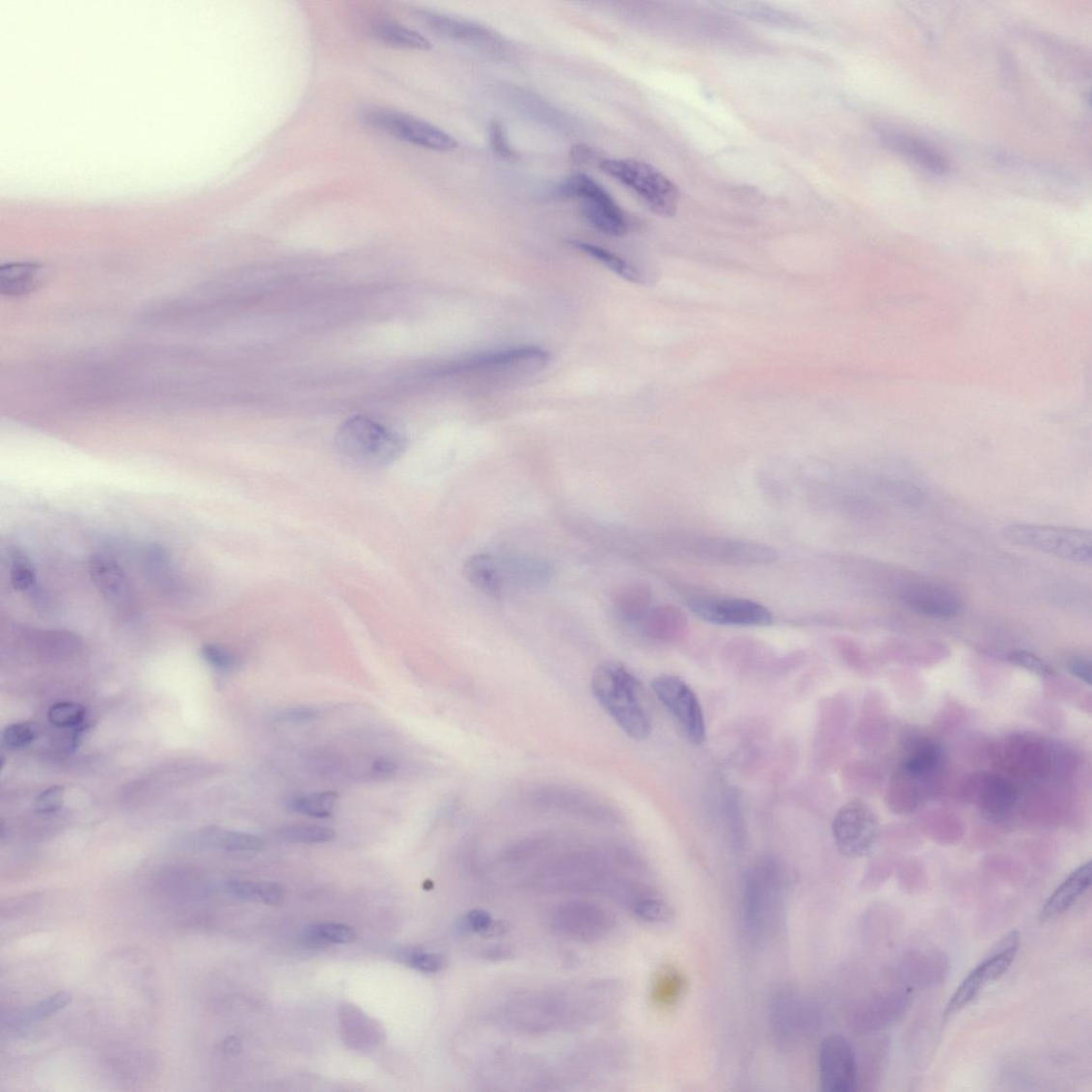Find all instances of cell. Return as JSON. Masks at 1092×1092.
I'll return each mask as SVG.
<instances>
[{
	"instance_id": "obj_1",
	"label": "cell",
	"mask_w": 1092,
	"mask_h": 1092,
	"mask_svg": "<svg viewBox=\"0 0 1092 1092\" xmlns=\"http://www.w3.org/2000/svg\"><path fill=\"white\" fill-rule=\"evenodd\" d=\"M591 689L595 699L626 735L637 741L650 736L652 725L641 699V684L624 665L605 662L598 666Z\"/></svg>"
},
{
	"instance_id": "obj_2",
	"label": "cell",
	"mask_w": 1092,
	"mask_h": 1092,
	"mask_svg": "<svg viewBox=\"0 0 1092 1092\" xmlns=\"http://www.w3.org/2000/svg\"><path fill=\"white\" fill-rule=\"evenodd\" d=\"M341 456L355 467L379 470L389 467L406 449V438L396 428L369 417L343 422L336 437Z\"/></svg>"
},
{
	"instance_id": "obj_3",
	"label": "cell",
	"mask_w": 1092,
	"mask_h": 1092,
	"mask_svg": "<svg viewBox=\"0 0 1092 1092\" xmlns=\"http://www.w3.org/2000/svg\"><path fill=\"white\" fill-rule=\"evenodd\" d=\"M600 168L634 191L656 215L672 217L675 214L679 190L660 170L637 159H604Z\"/></svg>"
},
{
	"instance_id": "obj_4",
	"label": "cell",
	"mask_w": 1092,
	"mask_h": 1092,
	"mask_svg": "<svg viewBox=\"0 0 1092 1092\" xmlns=\"http://www.w3.org/2000/svg\"><path fill=\"white\" fill-rule=\"evenodd\" d=\"M1003 535L1010 543L1068 561L1090 563L1092 560L1090 531L1049 525L1010 524L1005 526Z\"/></svg>"
},
{
	"instance_id": "obj_5",
	"label": "cell",
	"mask_w": 1092,
	"mask_h": 1092,
	"mask_svg": "<svg viewBox=\"0 0 1092 1092\" xmlns=\"http://www.w3.org/2000/svg\"><path fill=\"white\" fill-rule=\"evenodd\" d=\"M556 195L582 201L581 211L588 224L604 235L622 237L630 231V220L621 207L589 176L576 174L564 178L555 188Z\"/></svg>"
},
{
	"instance_id": "obj_6",
	"label": "cell",
	"mask_w": 1092,
	"mask_h": 1092,
	"mask_svg": "<svg viewBox=\"0 0 1092 1092\" xmlns=\"http://www.w3.org/2000/svg\"><path fill=\"white\" fill-rule=\"evenodd\" d=\"M1020 944L1021 936L1017 930H1013L999 940L983 962L970 970L950 996L943 1013L944 1023H948L950 1019L962 1013L978 998L986 987L1008 972L1016 960Z\"/></svg>"
},
{
	"instance_id": "obj_7",
	"label": "cell",
	"mask_w": 1092,
	"mask_h": 1092,
	"mask_svg": "<svg viewBox=\"0 0 1092 1092\" xmlns=\"http://www.w3.org/2000/svg\"><path fill=\"white\" fill-rule=\"evenodd\" d=\"M784 876L780 865L765 860L745 879L743 915L748 932L760 936L771 924L773 915L781 901Z\"/></svg>"
},
{
	"instance_id": "obj_8",
	"label": "cell",
	"mask_w": 1092,
	"mask_h": 1092,
	"mask_svg": "<svg viewBox=\"0 0 1092 1092\" xmlns=\"http://www.w3.org/2000/svg\"><path fill=\"white\" fill-rule=\"evenodd\" d=\"M364 121L378 130L393 137L423 149L439 151L456 150L459 143L447 131L434 126L426 121L399 113V111L376 108L364 115Z\"/></svg>"
},
{
	"instance_id": "obj_9",
	"label": "cell",
	"mask_w": 1092,
	"mask_h": 1092,
	"mask_svg": "<svg viewBox=\"0 0 1092 1092\" xmlns=\"http://www.w3.org/2000/svg\"><path fill=\"white\" fill-rule=\"evenodd\" d=\"M879 834L878 819L869 805L861 801L844 805L833 823L834 843L847 858H864L871 855Z\"/></svg>"
},
{
	"instance_id": "obj_10",
	"label": "cell",
	"mask_w": 1092,
	"mask_h": 1092,
	"mask_svg": "<svg viewBox=\"0 0 1092 1092\" xmlns=\"http://www.w3.org/2000/svg\"><path fill=\"white\" fill-rule=\"evenodd\" d=\"M652 690L689 740L696 746L706 741V725L699 699L680 677L664 674L652 681Z\"/></svg>"
},
{
	"instance_id": "obj_11",
	"label": "cell",
	"mask_w": 1092,
	"mask_h": 1092,
	"mask_svg": "<svg viewBox=\"0 0 1092 1092\" xmlns=\"http://www.w3.org/2000/svg\"><path fill=\"white\" fill-rule=\"evenodd\" d=\"M689 608L706 622L726 626H765L773 614L764 605L741 598L701 595L689 600Z\"/></svg>"
},
{
	"instance_id": "obj_12",
	"label": "cell",
	"mask_w": 1092,
	"mask_h": 1092,
	"mask_svg": "<svg viewBox=\"0 0 1092 1092\" xmlns=\"http://www.w3.org/2000/svg\"><path fill=\"white\" fill-rule=\"evenodd\" d=\"M819 1080L825 1092H853L858 1085L855 1049L841 1035L827 1037L819 1049Z\"/></svg>"
},
{
	"instance_id": "obj_13",
	"label": "cell",
	"mask_w": 1092,
	"mask_h": 1092,
	"mask_svg": "<svg viewBox=\"0 0 1092 1092\" xmlns=\"http://www.w3.org/2000/svg\"><path fill=\"white\" fill-rule=\"evenodd\" d=\"M89 573L104 600L119 612L136 609V593L125 571L107 555H95L89 561Z\"/></svg>"
},
{
	"instance_id": "obj_14",
	"label": "cell",
	"mask_w": 1092,
	"mask_h": 1092,
	"mask_svg": "<svg viewBox=\"0 0 1092 1092\" xmlns=\"http://www.w3.org/2000/svg\"><path fill=\"white\" fill-rule=\"evenodd\" d=\"M901 600L910 610L938 619L953 618L963 610L962 596L942 584L910 585L903 589Z\"/></svg>"
},
{
	"instance_id": "obj_15",
	"label": "cell",
	"mask_w": 1092,
	"mask_h": 1092,
	"mask_svg": "<svg viewBox=\"0 0 1092 1092\" xmlns=\"http://www.w3.org/2000/svg\"><path fill=\"white\" fill-rule=\"evenodd\" d=\"M552 923L565 936L580 942H592L608 933L612 921L598 907L571 904L554 914Z\"/></svg>"
},
{
	"instance_id": "obj_16",
	"label": "cell",
	"mask_w": 1092,
	"mask_h": 1092,
	"mask_svg": "<svg viewBox=\"0 0 1092 1092\" xmlns=\"http://www.w3.org/2000/svg\"><path fill=\"white\" fill-rule=\"evenodd\" d=\"M143 565L147 579L166 598L179 601L186 598L187 588L177 573L169 552L156 543L146 546Z\"/></svg>"
},
{
	"instance_id": "obj_17",
	"label": "cell",
	"mask_w": 1092,
	"mask_h": 1092,
	"mask_svg": "<svg viewBox=\"0 0 1092 1092\" xmlns=\"http://www.w3.org/2000/svg\"><path fill=\"white\" fill-rule=\"evenodd\" d=\"M703 556L727 563L762 564L777 560L778 553L763 544L751 541L710 538L694 545Z\"/></svg>"
},
{
	"instance_id": "obj_18",
	"label": "cell",
	"mask_w": 1092,
	"mask_h": 1092,
	"mask_svg": "<svg viewBox=\"0 0 1092 1092\" xmlns=\"http://www.w3.org/2000/svg\"><path fill=\"white\" fill-rule=\"evenodd\" d=\"M417 17L432 33L453 41L484 45L502 41V37L492 29L463 19L431 12H420Z\"/></svg>"
},
{
	"instance_id": "obj_19",
	"label": "cell",
	"mask_w": 1092,
	"mask_h": 1092,
	"mask_svg": "<svg viewBox=\"0 0 1092 1092\" xmlns=\"http://www.w3.org/2000/svg\"><path fill=\"white\" fill-rule=\"evenodd\" d=\"M1091 862L1080 865L1055 888L1039 913V921L1047 923L1063 915L1089 889L1092 881Z\"/></svg>"
},
{
	"instance_id": "obj_20",
	"label": "cell",
	"mask_w": 1092,
	"mask_h": 1092,
	"mask_svg": "<svg viewBox=\"0 0 1092 1092\" xmlns=\"http://www.w3.org/2000/svg\"><path fill=\"white\" fill-rule=\"evenodd\" d=\"M775 999L772 1007L774 1024L784 1037H794L805 1034L815 1023V1014L811 1005L805 1002L795 993L783 991Z\"/></svg>"
},
{
	"instance_id": "obj_21",
	"label": "cell",
	"mask_w": 1092,
	"mask_h": 1092,
	"mask_svg": "<svg viewBox=\"0 0 1092 1092\" xmlns=\"http://www.w3.org/2000/svg\"><path fill=\"white\" fill-rule=\"evenodd\" d=\"M642 622L643 633L657 641H679L689 631V620L685 614L672 605H662L651 610Z\"/></svg>"
},
{
	"instance_id": "obj_22",
	"label": "cell",
	"mask_w": 1092,
	"mask_h": 1092,
	"mask_svg": "<svg viewBox=\"0 0 1092 1092\" xmlns=\"http://www.w3.org/2000/svg\"><path fill=\"white\" fill-rule=\"evenodd\" d=\"M44 278V268L33 262L8 264L0 269V291L10 297L23 296L41 287Z\"/></svg>"
},
{
	"instance_id": "obj_23",
	"label": "cell",
	"mask_w": 1092,
	"mask_h": 1092,
	"mask_svg": "<svg viewBox=\"0 0 1092 1092\" xmlns=\"http://www.w3.org/2000/svg\"><path fill=\"white\" fill-rule=\"evenodd\" d=\"M464 574L469 582L480 591L493 598L504 594L498 560L489 554L472 556L464 565Z\"/></svg>"
},
{
	"instance_id": "obj_24",
	"label": "cell",
	"mask_w": 1092,
	"mask_h": 1092,
	"mask_svg": "<svg viewBox=\"0 0 1092 1092\" xmlns=\"http://www.w3.org/2000/svg\"><path fill=\"white\" fill-rule=\"evenodd\" d=\"M978 786V805L990 816H1002L1014 805L1016 793L1004 778L989 776Z\"/></svg>"
},
{
	"instance_id": "obj_25",
	"label": "cell",
	"mask_w": 1092,
	"mask_h": 1092,
	"mask_svg": "<svg viewBox=\"0 0 1092 1092\" xmlns=\"http://www.w3.org/2000/svg\"><path fill=\"white\" fill-rule=\"evenodd\" d=\"M569 244L574 249L584 253L585 256L599 261L600 264L615 273L616 276L631 283H635V285H645L646 277L642 271L631 265L630 262L620 257L614 255V253L609 250L582 240H570Z\"/></svg>"
},
{
	"instance_id": "obj_26",
	"label": "cell",
	"mask_w": 1092,
	"mask_h": 1092,
	"mask_svg": "<svg viewBox=\"0 0 1092 1092\" xmlns=\"http://www.w3.org/2000/svg\"><path fill=\"white\" fill-rule=\"evenodd\" d=\"M651 604L650 588L640 583L624 586L614 598L616 612L629 622H642L651 611Z\"/></svg>"
},
{
	"instance_id": "obj_27",
	"label": "cell",
	"mask_w": 1092,
	"mask_h": 1092,
	"mask_svg": "<svg viewBox=\"0 0 1092 1092\" xmlns=\"http://www.w3.org/2000/svg\"><path fill=\"white\" fill-rule=\"evenodd\" d=\"M942 760V751L940 747L932 741L922 740L910 750L901 768L908 777L926 778L937 772Z\"/></svg>"
},
{
	"instance_id": "obj_28",
	"label": "cell",
	"mask_w": 1092,
	"mask_h": 1092,
	"mask_svg": "<svg viewBox=\"0 0 1092 1092\" xmlns=\"http://www.w3.org/2000/svg\"><path fill=\"white\" fill-rule=\"evenodd\" d=\"M887 143L899 153L906 155L926 170L942 174L947 169L944 159L939 156L934 150L923 145L921 141L906 135L892 134L887 136Z\"/></svg>"
},
{
	"instance_id": "obj_29",
	"label": "cell",
	"mask_w": 1092,
	"mask_h": 1092,
	"mask_svg": "<svg viewBox=\"0 0 1092 1092\" xmlns=\"http://www.w3.org/2000/svg\"><path fill=\"white\" fill-rule=\"evenodd\" d=\"M373 36L384 44L403 49L428 50L431 43L414 30L392 22H380L373 26Z\"/></svg>"
},
{
	"instance_id": "obj_30",
	"label": "cell",
	"mask_w": 1092,
	"mask_h": 1092,
	"mask_svg": "<svg viewBox=\"0 0 1092 1092\" xmlns=\"http://www.w3.org/2000/svg\"><path fill=\"white\" fill-rule=\"evenodd\" d=\"M686 988L684 976L675 969H664L657 974L651 991V998L656 1006L669 1008L679 1002Z\"/></svg>"
},
{
	"instance_id": "obj_31",
	"label": "cell",
	"mask_w": 1092,
	"mask_h": 1092,
	"mask_svg": "<svg viewBox=\"0 0 1092 1092\" xmlns=\"http://www.w3.org/2000/svg\"><path fill=\"white\" fill-rule=\"evenodd\" d=\"M9 563L10 581H12L14 588L27 594L30 600L35 599L42 590L38 585L37 574L32 561L23 552L14 550L10 554Z\"/></svg>"
},
{
	"instance_id": "obj_32",
	"label": "cell",
	"mask_w": 1092,
	"mask_h": 1092,
	"mask_svg": "<svg viewBox=\"0 0 1092 1092\" xmlns=\"http://www.w3.org/2000/svg\"><path fill=\"white\" fill-rule=\"evenodd\" d=\"M357 939L355 930L338 923H322L303 930L302 942L309 947H320L329 943L348 944Z\"/></svg>"
},
{
	"instance_id": "obj_33",
	"label": "cell",
	"mask_w": 1092,
	"mask_h": 1092,
	"mask_svg": "<svg viewBox=\"0 0 1092 1092\" xmlns=\"http://www.w3.org/2000/svg\"><path fill=\"white\" fill-rule=\"evenodd\" d=\"M338 798L335 792L308 794L289 799L287 807L310 817L328 818L335 813Z\"/></svg>"
},
{
	"instance_id": "obj_34",
	"label": "cell",
	"mask_w": 1092,
	"mask_h": 1092,
	"mask_svg": "<svg viewBox=\"0 0 1092 1092\" xmlns=\"http://www.w3.org/2000/svg\"><path fill=\"white\" fill-rule=\"evenodd\" d=\"M205 838L211 846L229 852H257L264 847V841L257 835L224 831V829H211L205 833Z\"/></svg>"
},
{
	"instance_id": "obj_35",
	"label": "cell",
	"mask_w": 1092,
	"mask_h": 1092,
	"mask_svg": "<svg viewBox=\"0 0 1092 1092\" xmlns=\"http://www.w3.org/2000/svg\"><path fill=\"white\" fill-rule=\"evenodd\" d=\"M282 841L295 844H322L335 840L337 834L332 829L315 825H287L277 832Z\"/></svg>"
},
{
	"instance_id": "obj_36",
	"label": "cell",
	"mask_w": 1092,
	"mask_h": 1092,
	"mask_svg": "<svg viewBox=\"0 0 1092 1092\" xmlns=\"http://www.w3.org/2000/svg\"><path fill=\"white\" fill-rule=\"evenodd\" d=\"M86 710L80 704L73 702H59L50 707L48 720L57 727L78 726L85 720Z\"/></svg>"
},
{
	"instance_id": "obj_37",
	"label": "cell",
	"mask_w": 1092,
	"mask_h": 1092,
	"mask_svg": "<svg viewBox=\"0 0 1092 1092\" xmlns=\"http://www.w3.org/2000/svg\"><path fill=\"white\" fill-rule=\"evenodd\" d=\"M637 916L650 923L669 921L672 913L669 905L656 898H642L634 905Z\"/></svg>"
},
{
	"instance_id": "obj_38",
	"label": "cell",
	"mask_w": 1092,
	"mask_h": 1092,
	"mask_svg": "<svg viewBox=\"0 0 1092 1092\" xmlns=\"http://www.w3.org/2000/svg\"><path fill=\"white\" fill-rule=\"evenodd\" d=\"M70 1000H72L70 994L66 993V991L58 993L27 1011L23 1020L26 1021V1023H34V1021L53 1016L58 1013V1011L65 1009L70 1003Z\"/></svg>"
},
{
	"instance_id": "obj_39",
	"label": "cell",
	"mask_w": 1092,
	"mask_h": 1092,
	"mask_svg": "<svg viewBox=\"0 0 1092 1092\" xmlns=\"http://www.w3.org/2000/svg\"><path fill=\"white\" fill-rule=\"evenodd\" d=\"M36 727L30 723H14L6 727L3 732V743L9 750H21L32 744L37 738Z\"/></svg>"
},
{
	"instance_id": "obj_40",
	"label": "cell",
	"mask_w": 1092,
	"mask_h": 1092,
	"mask_svg": "<svg viewBox=\"0 0 1092 1092\" xmlns=\"http://www.w3.org/2000/svg\"><path fill=\"white\" fill-rule=\"evenodd\" d=\"M1011 664L1039 676L1051 677L1056 674L1053 667L1041 660L1037 655L1020 650L1011 653L1008 657Z\"/></svg>"
},
{
	"instance_id": "obj_41",
	"label": "cell",
	"mask_w": 1092,
	"mask_h": 1092,
	"mask_svg": "<svg viewBox=\"0 0 1092 1092\" xmlns=\"http://www.w3.org/2000/svg\"><path fill=\"white\" fill-rule=\"evenodd\" d=\"M201 654L212 669L219 671H230L237 665V657L219 644H205L202 646Z\"/></svg>"
},
{
	"instance_id": "obj_42",
	"label": "cell",
	"mask_w": 1092,
	"mask_h": 1092,
	"mask_svg": "<svg viewBox=\"0 0 1092 1092\" xmlns=\"http://www.w3.org/2000/svg\"><path fill=\"white\" fill-rule=\"evenodd\" d=\"M65 787L52 786L40 793L35 802V810L41 814L55 813L65 803Z\"/></svg>"
},
{
	"instance_id": "obj_43",
	"label": "cell",
	"mask_w": 1092,
	"mask_h": 1092,
	"mask_svg": "<svg viewBox=\"0 0 1092 1092\" xmlns=\"http://www.w3.org/2000/svg\"><path fill=\"white\" fill-rule=\"evenodd\" d=\"M489 135L490 145L495 154L507 159H513L518 156L509 144L507 131H505L501 121H492L489 127Z\"/></svg>"
},
{
	"instance_id": "obj_44",
	"label": "cell",
	"mask_w": 1092,
	"mask_h": 1092,
	"mask_svg": "<svg viewBox=\"0 0 1092 1092\" xmlns=\"http://www.w3.org/2000/svg\"><path fill=\"white\" fill-rule=\"evenodd\" d=\"M319 712L313 707L297 706L280 711L273 716V722L278 723H307L317 721Z\"/></svg>"
},
{
	"instance_id": "obj_45",
	"label": "cell",
	"mask_w": 1092,
	"mask_h": 1092,
	"mask_svg": "<svg viewBox=\"0 0 1092 1092\" xmlns=\"http://www.w3.org/2000/svg\"><path fill=\"white\" fill-rule=\"evenodd\" d=\"M410 966L423 973H437L445 968V959L438 954L417 953L410 956Z\"/></svg>"
},
{
	"instance_id": "obj_46",
	"label": "cell",
	"mask_w": 1092,
	"mask_h": 1092,
	"mask_svg": "<svg viewBox=\"0 0 1092 1092\" xmlns=\"http://www.w3.org/2000/svg\"><path fill=\"white\" fill-rule=\"evenodd\" d=\"M285 891L278 884L273 883H257V902H261L266 905H279L282 902Z\"/></svg>"
},
{
	"instance_id": "obj_47",
	"label": "cell",
	"mask_w": 1092,
	"mask_h": 1092,
	"mask_svg": "<svg viewBox=\"0 0 1092 1092\" xmlns=\"http://www.w3.org/2000/svg\"><path fill=\"white\" fill-rule=\"evenodd\" d=\"M228 892L245 901H257V883L232 881L227 884Z\"/></svg>"
},
{
	"instance_id": "obj_48",
	"label": "cell",
	"mask_w": 1092,
	"mask_h": 1092,
	"mask_svg": "<svg viewBox=\"0 0 1092 1092\" xmlns=\"http://www.w3.org/2000/svg\"><path fill=\"white\" fill-rule=\"evenodd\" d=\"M1068 669L1078 679L1091 685V663L1085 657L1075 656L1068 662Z\"/></svg>"
},
{
	"instance_id": "obj_49",
	"label": "cell",
	"mask_w": 1092,
	"mask_h": 1092,
	"mask_svg": "<svg viewBox=\"0 0 1092 1092\" xmlns=\"http://www.w3.org/2000/svg\"><path fill=\"white\" fill-rule=\"evenodd\" d=\"M464 925L474 933H487L492 925V918L487 913L472 912L464 919Z\"/></svg>"
},
{
	"instance_id": "obj_50",
	"label": "cell",
	"mask_w": 1092,
	"mask_h": 1092,
	"mask_svg": "<svg viewBox=\"0 0 1092 1092\" xmlns=\"http://www.w3.org/2000/svg\"><path fill=\"white\" fill-rule=\"evenodd\" d=\"M594 156L591 148L586 145H575L571 149V158L576 164H587Z\"/></svg>"
},
{
	"instance_id": "obj_51",
	"label": "cell",
	"mask_w": 1092,
	"mask_h": 1092,
	"mask_svg": "<svg viewBox=\"0 0 1092 1092\" xmlns=\"http://www.w3.org/2000/svg\"><path fill=\"white\" fill-rule=\"evenodd\" d=\"M396 763L389 760V758H378V760L372 764V772L380 776H389L396 772Z\"/></svg>"
}]
</instances>
